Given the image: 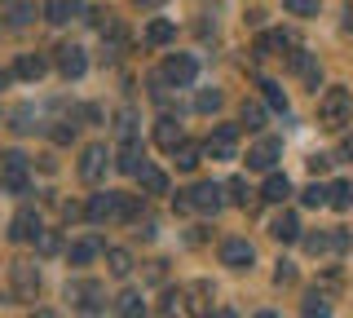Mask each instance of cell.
I'll use <instances>...</instances> for the list:
<instances>
[{"instance_id":"cell-25","label":"cell","mask_w":353,"mask_h":318,"mask_svg":"<svg viewBox=\"0 0 353 318\" xmlns=\"http://www.w3.org/2000/svg\"><path fill=\"white\" fill-rule=\"evenodd\" d=\"M172 159H176V168H181V172H194L199 159H203V146H194V141H181V146L172 150Z\"/></svg>"},{"instance_id":"cell-1","label":"cell","mask_w":353,"mask_h":318,"mask_svg":"<svg viewBox=\"0 0 353 318\" xmlns=\"http://www.w3.org/2000/svg\"><path fill=\"white\" fill-rule=\"evenodd\" d=\"M353 115V93L349 89H327L323 97H318V119H323V128H345Z\"/></svg>"},{"instance_id":"cell-2","label":"cell","mask_w":353,"mask_h":318,"mask_svg":"<svg viewBox=\"0 0 353 318\" xmlns=\"http://www.w3.org/2000/svg\"><path fill=\"white\" fill-rule=\"evenodd\" d=\"M9 288H14V301H36L40 296V266L36 261H14L9 266Z\"/></svg>"},{"instance_id":"cell-40","label":"cell","mask_w":353,"mask_h":318,"mask_svg":"<svg viewBox=\"0 0 353 318\" xmlns=\"http://www.w3.org/2000/svg\"><path fill=\"white\" fill-rule=\"evenodd\" d=\"M31 14H36V5H31V0H18L14 14H9V23H14V27H27V23H31Z\"/></svg>"},{"instance_id":"cell-15","label":"cell","mask_w":353,"mask_h":318,"mask_svg":"<svg viewBox=\"0 0 353 318\" xmlns=\"http://www.w3.org/2000/svg\"><path fill=\"white\" fill-rule=\"evenodd\" d=\"M36 235H40V212L36 208H22L14 221H9V239H14V244H31Z\"/></svg>"},{"instance_id":"cell-9","label":"cell","mask_w":353,"mask_h":318,"mask_svg":"<svg viewBox=\"0 0 353 318\" xmlns=\"http://www.w3.org/2000/svg\"><path fill=\"white\" fill-rule=\"evenodd\" d=\"M84 217L93 226H106V221H119V195L106 190V195H93V199L84 203Z\"/></svg>"},{"instance_id":"cell-6","label":"cell","mask_w":353,"mask_h":318,"mask_svg":"<svg viewBox=\"0 0 353 318\" xmlns=\"http://www.w3.org/2000/svg\"><path fill=\"white\" fill-rule=\"evenodd\" d=\"M234 150H239V128H234V124L212 128V133H208V141H203V155H208V159H234Z\"/></svg>"},{"instance_id":"cell-26","label":"cell","mask_w":353,"mask_h":318,"mask_svg":"<svg viewBox=\"0 0 353 318\" xmlns=\"http://www.w3.org/2000/svg\"><path fill=\"white\" fill-rule=\"evenodd\" d=\"M115 314L119 318H146V301H141V292H124L115 301Z\"/></svg>"},{"instance_id":"cell-49","label":"cell","mask_w":353,"mask_h":318,"mask_svg":"<svg viewBox=\"0 0 353 318\" xmlns=\"http://www.w3.org/2000/svg\"><path fill=\"white\" fill-rule=\"evenodd\" d=\"M31 318H58V314H53V310H36V314H31Z\"/></svg>"},{"instance_id":"cell-13","label":"cell","mask_w":353,"mask_h":318,"mask_svg":"<svg viewBox=\"0 0 353 318\" xmlns=\"http://www.w3.org/2000/svg\"><path fill=\"white\" fill-rule=\"evenodd\" d=\"M252 261H256V252H252L248 239H225V244H221V266H230V270H248Z\"/></svg>"},{"instance_id":"cell-12","label":"cell","mask_w":353,"mask_h":318,"mask_svg":"<svg viewBox=\"0 0 353 318\" xmlns=\"http://www.w3.org/2000/svg\"><path fill=\"white\" fill-rule=\"evenodd\" d=\"M287 67H292V75H301V80L309 84V89L318 93V84H323V67L314 62V53H305V49L287 53Z\"/></svg>"},{"instance_id":"cell-11","label":"cell","mask_w":353,"mask_h":318,"mask_svg":"<svg viewBox=\"0 0 353 318\" xmlns=\"http://www.w3.org/2000/svg\"><path fill=\"white\" fill-rule=\"evenodd\" d=\"M279 155H283V141H279V137H261L256 146L248 150V168H256V172H274Z\"/></svg>"},{"instance_id":"cell-29","label":"cell","mask_w":353,"mask_h":318,"mask_svg":"<svg viewBox=\"0 0 353 318\" xmlns=\"http://www.w3.org/2000/svg\"><path fill=\"white\" fill-rule=\"evenodd\" d=\"M141 146L137 141H124V146H119V172H132V177H137V168H141Z\"/></svg>"},{"instance_id":"cell-48","label":"cell","mask_w":353,"mask_h":318,"mask_svg":"<svg viewBox=\"0 0 353 318\" xmlns=\"http://www.w3.org/2000/svg\"><path fill=\"white\" fill-rule=\"evenodd\" d=\"M345 31H353V5H345Z\"/></svg>"},{"instance_id":"cell-39","label":"cell","mask_w":353,"mask_h":318,"mask_svg":"<svg viewBox=\"0 0 353 318\" xmlns=\"http://www.w3.org/2000/svg\"><path fill=\"white\" fill-rule=\"evenodd\" d=\"M301 203H305V208H323V203H327V186H318V181H314V186H305Z\"/></svg>"},{"instance_id":"cell-47","label":"cell","mask_w":353,"mask_h":318,"mask_svg":"<svg viewBox=\"0 0 353 318\" xmlns=\"http://www.w3.org/2000/svg\"><path fill=\"white\" fill-rule=\"evenodd\" d=\"M132 5H137V9H159L163 0H132Z\"/></svg>"},{"instance_id":"cell-16","label":"cell","mask_w":353,"mask_h":318,"mask_svg":"<svg viewBox=\"0 0 353 318\" xmlns=\"http://www.w3.org/2000/svg\"><path fill=\"white\" fill-rule=\"evenodd\" d=\"M80 14H84V0H49V5H44V18H49L53 27L71 23V18H80Z\"/></svg>"},{"instance_id":"cell-23","label":"cell","mask_w":353,"mask_h":318,"mask_svg":"<svg viewBox=\"0 0 353 318\" xmlns=\"http://www.w3.org/2000/svg\"><path fill=\"white\" fill-rule=\"evenodd\" d=\"M287 195H292V181H287L283 172H270V177H265V190H261V199H265V203H283Z\"/></svg>"},{"instance_id":"cell-53","label":"cell","mask_w":353,"mask_h":318,"mask_svg":"<svg viewBox=\"0 0 353 318\" xmlns=\"http://www.w3.org/2000/svg\"><path fill=\"white\" fill-rule=\"evenodd\" d=\"M256 318H274V314H256Z\"/></svg>"},{"instance_id":"cell-50","label":"cell","mask_w":353,"mask_h":318,"mask_svg":"<svg viewBox=\"0 0 353 318\" xmlns=\"http://www.w3.org/2000/svg\"><path fill=\"white\" fill-rule=\"evenodd\" d=\"M212 318H239V314H230V310H216V314H212Z\"/></svg>"},{"instance_id":"cell-19","label":"cell","mask_w":353,"mask_h":318,"mask_svg":"<svg viewBox=\"0 0 353 318\" xmlns=\"http://www.w3.org/2000/svg\"><path fill=\"white\" fill-rule=\"evenodd\" d=\"M137 181H141V190H146V195H168V177H163V168H154V163H141Z\"/></svg>"},{"instance_id":"cell-20","label":"cell","mask_w":353,"mask_h":318,"mask_svg":"<svg viewBox=\"0 0 353 318\" xmlns=\"http://www.w3.org/2000/svg\"><path fill=\"white\" fill-rule=\"evenodd\" d=\"M270 235L279 239V244H296V239H301V221H296V212H283V217H274Z\"/></svg>"},{"instance_id":"cell-42","label":"cell","mask_w":353,"mask_h":318,"mask_svg":"<svg viewBox=\"0 0 353 318\" xmlns=\"http://www.w3.org/2000/svg\"><path fill=\"white\" fill-rule=\"evenodd\" d=\"M36 244H40V252H44V257H53V252L62 248V244H58V235H53V230H40V235H36Z\"/></svg>"},{"instance_id":"cell-43","label":"cell","mask_w":353,"mask_h":318,"mask_svg":"<svg viewBox=\"0 0 353 318\" xmlns=\"http://www.w3.org/2000/svg\"><path fill=\"white\" fill-rule=\"evenodd\" d=\"M53 141H58V146L75 141V124H58V128H53Z\"/></svg>"},{"instance_id":"cell-27","label":"cell","mask_w":353,"mask_h":318,"mask_svg":"<svg viewBox=\"0 0 353 318\" xmlns=\"http://www.w3.org/2000/svg\"><path fill=\"white\" fill-rule=\"evenodd\" d=\"M97 252H102V239H80V244H71L66 257H71V266H88Z\"/></svg>"},{"instance_id":"cell-22","label":"cell","mask_w":353,"mask_h":318,"mask_svg":"<svg viewBox=\"0 0 353 318\" xmlns=\"http://www.w3.org/2000/svg\"><path fill=\"white\" fill-rule=\"evenodd\" d=\"M225 190H230V203H239V208H248V212H252V208H256V203H261V195H256V190H252V186H248V177H234V181H230V186H225Z\"/></svg>"},{"instance_id":"cell-33","label":"cell","mask_w":353,"mask_h":318,"mask_svg":"<svg viewBox=\"0 0 353 318\" xmlns=\"http://www.w3.org/2000/svg\"><path fill=\"white\" fill-rule=\"evenodd\" d=\"M301 314H305V318H331V305H327L318 292H309V296H305V310H301Z\"/></svg>"},{"instance_id":"cell-38","label":"cell","mask_w":353,"mask_h":318,"mask_svg":"<svg viewBox=\"0 0 353 318\" xmlns=\"http://www.w3.org/2000/svg\"><path fill=\"white\" fill-rule=\"evenodd\" d=\"M243 124H248V128H265V106L243 102Z\"/></svg>"},{"instance_id":"cell-37","label":"cell","mask_w":353,"mask_h":318,"mask_svg":"<svg viewBox=\"0 0 353 318\" xmlns=\"http://www.w3.org/2000/svg\"><path fill=\"white\" fill-rule=\"evenodd\" d=\"M331 248H336V235H305V252H314V257L331 252Z\"/></svg>"},{"instance_id":"cell-31","label":"cell","mask_w":353,"mask_h":318,"mask_svg":"<svg viewBox=\"0 0 353 318\" xmlns=\"http://www.w3.org/2000/svg\"><path fill=\"white\" fill-rule=\"evenodd\" d=\"M261 89H265V102H270V111L287 115V93L279 89V84H274V80H261Z\"/></svg>"},{"instance_id":"cell-5","label":"cell","mask_w":353,"mask_h":318,"mask_svg":"<svg viewBox=\"0 0 353 318\" xmlns=\"http://www.w3.org/2000/svg\"><path fill=\"white\" fill-rule=\"evenodd\" d=\"M185 195V203H190V212H221V203H225V195H221V186L216 181H199L190 186V190H181Z\"/></svg>"},{"instance_id":"cell-28","label":"cell","mask_w":353,"mask_h":318,"mask_svg":"<svg viewBox=\"0 0 353 318\" xmlns=\"http://www.w3.org/2000/svg\"><path fill=\"white\" fill-rule=\"evenodd\" d=\"M327 203L336 208V212H349V208H353V186H349V181L327 186Z\"/></svg>"},{"instance_id":"cell-51","label":"cell","mask_w":353,"mask_h":318,"mask_svg":"<svg viewBox=\"0 0 353 318\" xmlns=\"http://www.w3.org/2000/svg\"><path fill=\"white\" fill-rule=\"evenodd\" d=\"M345 155H349V159H353V137H349V141H345Z\"/></svg>"},{"instance_id":"cell-7","label":"cell","mask_w":353,"mask_h":318,"mask_svg":"<svg viewBox=\"0 0 353 318\" xmlns=\"http://www.w3.org/2000/svg\"><path fill=\"white\" fill-rule=\"evenodd\" d=\"M181 301H185V310H190L194 318H212V301H216V288L208 279H194L190 288L181 292Z\"/></svg>"},{"instance_id":"cell-10","label":"cell","mask_w":353,"mask_h":318,"mask_svg":"<svg viewBox=\"0 0 353 318\" xmlns=\"http://www.w3.org/2000/svg\"><path fill=\"white\" fill-rule=\"evenodd\" d=\"M106 163H110L106 146H84V155H80V181L84 186H97V181L106 177Z\"/></svg>"},{"instance_id":"cell-52","label":"cell","mask_w":353,"mask_h":318,"mask_svg":"<svg viewBox=\"0 0 353 318\" xmlns=\"http://www.w3.org/2000/svg\"><path fill=\"white\" fill-rule=\"evenodd\" d=\"M5 84H9V71H0V89H5Z\"/></svg>"},{"instance_id":"cell-44","label":"cell","mask_w":353,"mask_h":318,"mask_svg":"<svg viewBox=\"0 0 353 318\" xmlns=\"http://www.w3.org/2000/svg\"><path fill=\"white\" fill-rule=\"evenodd\" d=\"M274 283H279V288H283V283H296V270H292V266H287V261H283V266L274 270Z\"/></svg>"},{"instance_id":"cell-18","label":"cell","mask_w":353,"mask_h":318,"mask_svg":"<svg viewBox=\"0 0 353 318\" xmlns=\"http://www.w3.org/2000/svg\"><path fill=\"white\" fill-rule=\"evenodd\" d=\"M44 71H49V58H44V53H22L14 62V75H22V80H40Z\"/></svg>"},{"instance_id":"cell-46","label":"cell","mask_w":353,"mask_h":318,"mask_svg":"<svg viewBox=\"0 0 353 318\" xmlns=\"http://www.w3.org/2000/svg\"><path fill=\"white\" fill-rule=\"evenodd\" d=\"M327 163H331L327 155H314V159H309V172H327Z\"/></svg>"},{"instance_id":"cell-45","label":"cell","mask_w":353,"mask_h":318,"mask_svg":"<svg viewBox=\"0 0 353 318\" xmlns=\"http://www.w3.org/2000/svg\"><path fill=\"white\" fill-rule=\"evenodd\" d=\"M62 217H66V221H75V217H84V208L80 203H62Z\"/></svg>"},{"instance_id":"cell-21","label":"cell","mask_w":353,"mask_h":318,"mask_svg":"<svg viewBox=\"0 0 353 318\" xmlns=\"http://www.w3.org/2000/svg\"><path fill=\"white\" fill-rule=\"evenodd\" d=\"M292 49V36L287 31H265V36L256 40V58H274V53Z\"/></svg>"},{"instance_id":"cell-14","label":"cell","mask_w":353,"mask_h":318,"mask_svg":"<svg viewBox=\"0 0 353 318\" xmlns=\"http://www.w3.org/2000/svg\"><path fill=\"white\" fill-rule=\"evenodd\" d=\"M53 53H58V71L66 75V80H80V75L88 71V58H84L80 45H58Z\"/></svg>"},{"instance_id":"cell-4","label":"cell","mask_w":353,"mask_h":318,"mask_svg":"<svg viewBox=\"0 0 353 318\" xmlns=\"http://www.w3.org/2000/svg\"><path fill=\"white\" fill-rule=\"evenodd\" d=\"M0 186L14 195H27V155H18V150H5L0 155Z\"/></svg>"},{"instance_id":"cell-30","label":"cell","mask_w":353,"mask_h":318,"mask_svg":"<svg viewBox=\"0 0 353 318\" xmlns=\"http://www.w3.org/2000/svg\"><path fill=\"white\" fill-rule=\"evenodd\" d=\"M106 266H110V274H115V279H128V274H132V257H128L124 248H110V252H106Z\"/></svg>"},{"instance_id":"cell-36","label":"cell","mask_w":353,"mask_h":318,"mask_svg":"<svg viewBox=\"0 0 353 318\" xmlns=\"http://www.w3.org/2000/svg\"><path fill=\"white\" fill-rule=\"evenodd\" d=\"M287 5V14H296V18H318V0H283Z\"/></svg>"},{"instance_id":"cell-32","label":"cell","mask_w":353,"mask_h":318,"mask_svg":"<svg viewBox=\"0 0 353 318\" xmlns=\"http://www.w3.org/2000/svg\"><path fill=\"white\" fill-rule=\"evenodd\" d=\"M115 133H119V141H137V115H132V111H119L115 115Z\"/></svg>"},{"instance_id":"cell-17","label":"cell","mask_w":353,"mask_h":318,"mask_svg":"<svg viewBox=\"0 0 353 318\" xmlns=\"http://www.w3.org/2000/svg\"><path fill=\"white\" fill-rule=\"evenodd\" d=\"M181 141H185V133H181V124H176L172 115H163L159 124H154V146L159 150H176Z\"/></svg>"},{"instance_id":"cell-24","label":"cell","mask_w":353,"mask_h":318,"mask_svg":"<svg viewBox=\"0 0 353 318\" xmlns=\"http://www.w3.org/2000/svg\"><path fill=\"white\" fill-rule=\"evenodd\" d=\"M172 36H176V27L168 23V18H154V23L146 27V45H150V49H163V45H172Z\"/></svg>"},{"instance_id":"cell-3","label":"cell","mask_w":353,"mask_h":318,"mask_svg":"<svg viewBox=\"0 0 353 318\" xmlns=\"http://www.w3.org/2000/svg\"><path fill=\"white\" fill-rule=\"evenodd\" d=\"M66 296H71L75 305H80L84 314H102L106 310V288L97 279H75V283H66Z\"/></svg>"},{"instance_id":"cell-41","label":"cell","mask_w":353,"mask_h":318,"mask_svg":"<svg viewBox=\"0 0 353 318\" xmlns=\"http://www.w3.org/2000/svg\"><path fill=\"white\" fill-rule=\"evenodd\" d=\"M31 115H36L31 106H18V111H14V133H31V128H36V124H31Z\"/></svg>"},{"instance_id":"cell-35","label":"cell","mask_w":353,"mask_h":318,"mask_svg":"<svg viewBox=\"0 0 353 318\" xmlns=\"http://www.w3.org/2000/svg\"><path fill=\"white\" fill-rule=\"evenodd\" d=\"M221 102H225V97H221L216 89H203L194 97V111H203V115H212V111H221Z\"/></svg>"},{"instance_id":"cell-8","label":"cell","mask_w":353,"mask_h":318,"mask_svg":"<svg viewBox=\"0 0 353 318\" xmlns=\"http://www.w3.org/2000/svg\"><path fill=\"white\" fill-rule=\"evenodd\" d=\"M159 75H163L168 84H176V89H185V84H194V75H199V62L190 58V53H172V58L159 67Z\"/></svg>"},{"instance_id":"cell-34","label":"cell","mask_w":353,"mask_h":318,"mask_svg":"<svg viewBox=\"0 0 353 318\" xmlns=\"http://www.w3.org/2000/svg\"><path fill=\"white\" fill-rule=\"evenodd\" d=\"M119 221H141V199L137 195H119Z\"/></svg>"}]
</instances>
